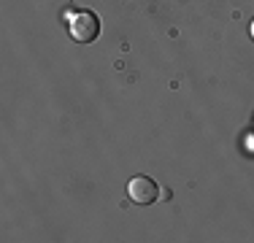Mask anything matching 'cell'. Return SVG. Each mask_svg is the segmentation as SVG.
<instances>
[{
  "label": "cell",
  "instance_id": "7a4b0ae2",
  "mask_svg": "<svg viewBox=\"0 0 254 243\" xmlns=\"http://www.w3.org/2000/svg\"><path fill=\"white\" fill-rule=\"evenodd\" d=\"M127 194H130V200L138 205H152L154 200L160 197V186H157V181L149 179V176H135V179L127 184Z\"/></svg>",
  "mask_w": 254,
  "mask_h": 243
},
{
  "label": "cell",
  "instance_id": "6da1fadb",
  "mask_svg": "<svg viewBox=\"0 0 254 243\" xmlns=\"http://www.w3.org/2000/svg\"><path fill=\"white\" fill-rule=\"evenodd\" d=\"M70 35L78 44H92L100 35V22L92 11H78L76 16H70Z\"/></svg>",
  "mask_w": 254,
  "mask_h": 243
},
{
  "label": "cell",
  "instance_id": "3957f363",
  "mask_svg": "<svg viewBox=\"0 0 254 243\" xmlns=\"http://www.w3.org/2000/svg\"><path fill=\"white\" fill-rule=\"evenodd\" d=\"M249 30H252V38H254V22H252V27H249Z\"/></svg>",
  "mask_w": 254,
  "mask_h": 243
}]
</instances>
